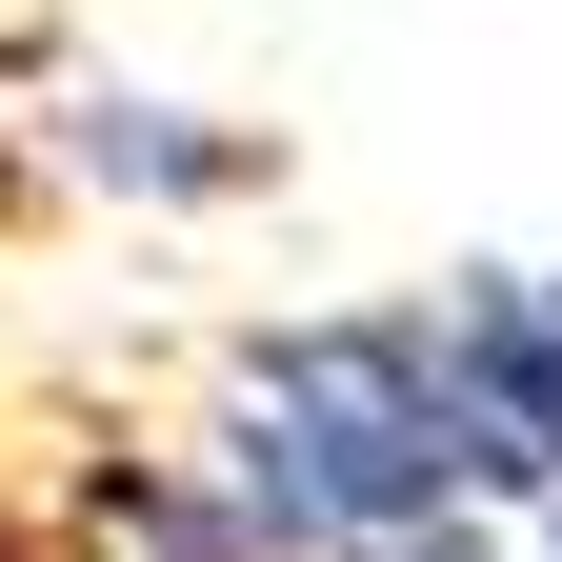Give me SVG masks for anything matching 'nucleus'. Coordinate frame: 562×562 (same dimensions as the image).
Returning <instances> with one entry per match:
<instances>
[{
	"instance_id": "423d86ee",
	"label": "nucleus",
	"mask_w": 562,
	"mask_h": 562,
	"mask_svg": "<svg viewBox=\"0 0 562 562\" xmlns=\"http://www.w3.org/2000/svg\"><path fill=\"white\" fill-rule=\"evenodd\" d=\"M522 562H562V482H542V503H522Z\"/></svg>"
},
{
	"instance_id": "f257e3e1",
	"label": "nucleus",
	"mask_w": 562,
	"mask_h": 562,
	"mask_svg": "<svg viewBox=\"0 0 562 562\" xmlns=\"http://www.w3.org/2000/svg\"><path fill=\"white\" fill-rule=\"evenodd\" d=\"M201 462L241 482V522L281 562H341L382 522H442V503H503L522 522V462L482 422L442 302H302V322H241L222 341V402H201Z\"/></svg>"
},
{
	"instance_id": "f03ea898",
	"label": "nucleus",
	"mask_w": 562,
	"mask_h": 562,
	"mask_svg": "<svg viewBox=\"0 0 562 562\" xmlns=\"http://www.w3.org/2000/svg\"><path fill=\"white\" fill-rule=\"evenodd\" d=\"M60 181L121 201V222H241V201L281 181V121L161 101V81H60Z\"/></svg>"
},
{
	"instance_id": "7ed1b4c3",
	"label": "nucleus",
	"mask_w": 562,
	"mask_h": 562,
	"mask_svg": "<svg viewBox=\"0 0 562 562\" xmlns=\"http://www.w3.org/2000/svg\"><path fill=\"white\" fill-rule=\"evenodd\" d=\"M422 302H442L462 382H482V422H503V462L542 503V482H562V261H442Z\"/></svg>"
},
{
	"instance_id": "39448f33",
	"label": "nucleus",
	"mask_w": 562,
	"mask_h": 562,
	"mask_svg": "<svg viewBox=\"0 0 562 562\" xmlns=\"http://www.w3.org/2000/svg\"><path fill=\"white\" fill-rule=\"evenodd\" d=\"M341 562H522L503 503H442V522H382V542H341Z\"/></svg>"
},
{
	"instance_id": "20e7f679",
	"label": "nucleus",
	"mask_w": 562,
	"mask_h": 562,
	"mask_svg": "<svg viewBox=\"0 0 562 562\" xmlns=\"http://www.w3.org/2000/svg\"><path fill=\"white\" fill-rule=\"evenodd\" d=\"M60 562H281V542L241 522V482L201 442H101L81 503H60Z\"/></svg>"
}]
</instances>
